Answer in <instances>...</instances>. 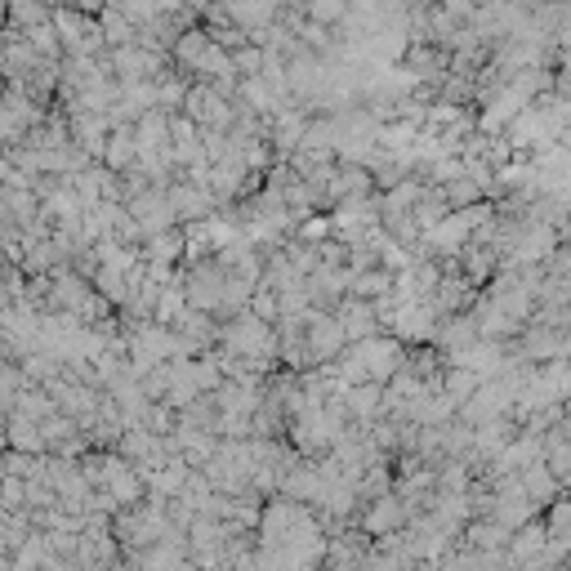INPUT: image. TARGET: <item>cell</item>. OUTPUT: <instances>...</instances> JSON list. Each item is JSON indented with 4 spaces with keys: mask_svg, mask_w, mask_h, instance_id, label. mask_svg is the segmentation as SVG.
Wrapping results in <instances>:
<instances>
[{
    "mask_svg": "<svg viewBox=\"0 0 571 571\" xmlns=\"http://www.w3.org/2000/svg\"><path fill=\"white\" fill-rule=\"evenodd\" d=\"M349 14V0H308V19L321 23V28H331Z\"/></svg>",
    "mask_w": 571,
    "mask_h": 571,
    "instance_id": "obj_1",
    "label": "cell"
},
{
    "mask_svg": "<svg viewBox=\"0 0 571 571\" xmlns=\"http://www.w3.org/2000/svg\"><path fill=\"white\" fill-rule=\"evenodd\" d=\"M237 23H264L273 14V0H232Z\"/></svg>",
    "mask_w": 571,
    "mask_h": 571,
    "instance_id": "obj_2",
    "label": "cell"
}]
</instances>
